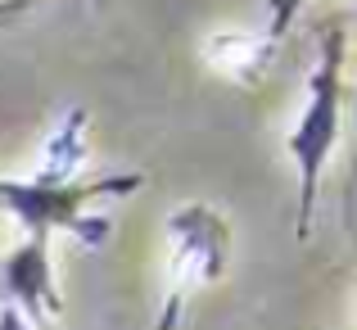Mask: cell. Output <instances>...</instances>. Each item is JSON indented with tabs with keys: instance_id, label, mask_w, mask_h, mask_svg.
Masks as SVG:
<instances>
[{
	"instance_id": "obj_1",
	"label": "cell",
	"mask_w": 357,
	"mask_h": 330,
	"mask_svg": "<svg viewBox=\"0 0 357 330\" xmlns=\"http://www.w3.org/2000/svg\"><path fill=\"white\" fill-rule=\"evenodd\" d=\"M340 113H344V32L331 27L321 41L312 77H307V105L298 113V127L289 131V158L298 167V218L294 235H312V213H317V181L340 140Z\"/></svg>"
},
{
	"instance_id": "obj_2",
	"label": "cell",
	"mask_w": 357,
	"mask_h": 330,
	"mask_svg": "<svg viewBox=\"0 0 357 330\" xmlns=\"http://www.w3.org/2000/svg\"><path fill=\"white\" fill-rule=\"evenodd\" d=\"M167 240H172V262H167V294H163V313H158L154 330H176L185 299L199 285H208V280L222 276L227 249H231L222 213L204 209V204L176 209L172 218H167Z\"/></svg>"
},
{
	"instance_id": "obj_3",
	"label": "cell",
	"mask_w": 357,
	"mask_h": 330,
	"mask_svg": "<svg viewBox=\"0 0 357 330\" xmlns=\"http://www.w3.org/2000/svg\"><path fill=\"white\" fill-rule=\"evenodd\" d=\"M145 177L140 172H122V177H105V181H91V186H36V181H0V209H9L18 222L27 226V235H45L50 240L54 226H68L77 231L86 244H100L109 231V222H91L82 218L91 200H105V195H127L140 190Z\"/></svg>"
},
{
	"instance_id": "obj_4",
	"label": "cell",
	"mask_w": 357,
	"mask_h": 330,
	"mask_svg": "<svg viewBox=\"0 0 357 330\" xmlns=\"http://www.w3.org/2000/svg\"><path fill=\"white\" fill-rule=\"evenodd\" d=\"M45 235H27L5 262H0V299L18 308L32 326H50V317H59L63 299L54 290V267Z\"/></svg>"
},
{
	"instance_id": "obj_5",
	"label": "cell",
	"mask_w": 357,
	"mask_h": 330,
	"mask_svg": "<svg viewBox=\"0 0 357 330\" xmlns=\"http://www.w3.org/2000/svg\"><path fill=\"white\" fill-rule=\"evenodd\" d=\"M82 154H86V109H68L45 145V163L36 172V186H73Z\"/></svg>"
},
{
	"instance_id": "obj_6",
	"label": "cell",
	"mask_w": 357,
	"mask_h": 330,
	"mask_svg": "<svg viewBox=\"0 0 357 330\" xmlns=\"http://www.w3.org/2000/svg\"><path fill=\"white\" fill-rule=\"evenodd\" d=\"M298 9H303V0H267V41H280L289 32Z\"/></svg>"
},
{
	"instance_id": "obj_7",
	"label": "cell",
	"mask_w": 357,
	"mask_h": 330,
	"mask_svg": "<svg viewBox=\"0 0 357 330\" xmlns=\"http://www.w3.org/2000/svg\"><path fill=\"white\" fill-rule=\"evenodd\" d=\"M0 330H36V326L27 322L23 313H18V308L9 303V299H0Z\"/></svg>"
},
{
	"instance_id": "obj_8",
	"label": "cell",
	"mask_w": 357,
	"mask_h": 330,
	"mask_svg": "<svg viewBox=\"0 0 357 330\" xmlns=\"http://www.w3.org/2000/svg\"><path fill=\"white\" fill-rule=\"evenodd\" d=\"M27 9V0H0V23H9L14 14H23Z\"/></svg>"
},
{
	"instance_id": "obj_9",
	"label": "cell",
	"mask_w": 357,
	"mask_h": 330,
	"mask_svg": "<svg viewBox=\"0 0 357 330\" xmlns=\"http://www.w3.org/2000/svg\"><path fill=\"white\" fill-rule=\"evenodd\" d=\"M0 181H5V177H0Z\"/></svg>"
}]
</instances>
